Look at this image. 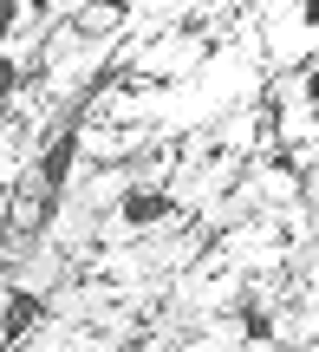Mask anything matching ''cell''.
I'll use <instances>...</instances> for the list:
<instances>
[{"label":"cell","mask_w":319,"mask_h":352,"mask_svg":"<svg viewBox=\"0 0 319 352\" xmlns=\"http://www.w3.org/2000/svg\"><path fill=\"white\" fill-rule=\"evenodd\" d=\"M176 215V196H169L163 183H130L124 196H117V222L124 228H156Z\"/></svg>","instance_id":"obj_1"},{"label":"cell","mask_w":319,"mask_h":352,"mask_svg":"<svg viewBox=\"0 0 319 352\" xmlns=\"http://www.w3.org/2000/svg\"><path fill=\"white\" fill-rule=\"evenodd\" d=\"M78 144H85V131H78V124H65L59 138L46 144V157H39V183H46L52 196H59V189H65V176H72V164H78Z\"/></svg>","instance_id":"obj_2"},{"label":"cell","mask_w":319,"mask_h":352,"mask_svg":"<svg viewBox=\"0 0 319 352\" xmlns=\"http://www.w3.org/2000/svg\"><path fill=\"white\" fill-rule=\"evenodd\" d=\"M39 314H46V300H39V294H26V287H13L7 307H0V346H20L26 333L39 327Z\"/></svg>","instance_id":"obj_3"},{"label":"cell","mask_w":319,"mask_h":352,"mask_svg":"<svg viewBox=\"0 0 319 352\" xmlns=\"http://www.w3.org/2000/svg\"><path fill=\"white\" fill-rule=\"evenodd\" d=\"M111 26H124V0H91L78 13V33H111Z\"/></svg>","instance_id":"obj_4"},{"label":"cell","mask_w":319,"mask_h":352,"mask_svg":"<svg viewBox=\"0 0 319 352\" xmlns=\"http://www.w3.org/2000/svg\"><path fill=\"white\" fill-rule=\"evenodd\" d=\"M26 85V72H20V59H13L7 46H0V98H13V91Z\"/></svg>","instance_id":"obj_5"},{"label":"cell","mask_w":319,"mask_h":352,"mask_svg":"<svg viewBox=\"0 0 319 352\" xmlns=\"http://www.w3.org/2000/svg\"><path fill=\"white\" fill-rule=\"evenodd\" d=\"M20 20H26V0H0V39H7Z\"/></svg>","instance_id":"obj_6"}]
</instances>
